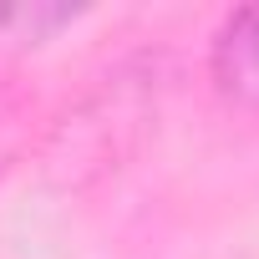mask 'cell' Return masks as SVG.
<instances>
[{"label":"cell","instance_id":"1","mask_svg":"<svg viewBox=\"0 0 259 259\" xmlns=\"http://www.w3.org/2000/svg\"><path fill=\"white\" fill-rule=\"evenodd\" d=\"M208 81L224 107L259 117V6H239L208 41Z\"/></svg>","mask_w":259,"mask_h":259}]
</instances>
